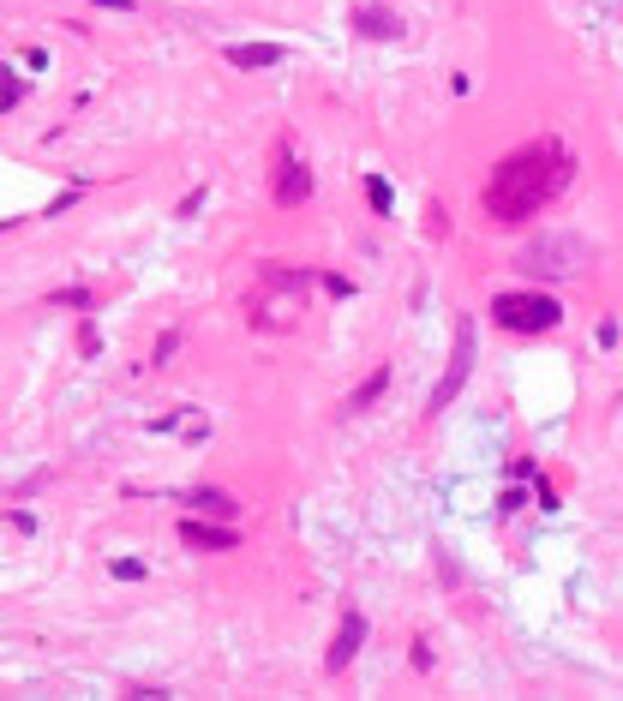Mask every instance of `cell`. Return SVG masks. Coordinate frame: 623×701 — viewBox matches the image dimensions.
<instances>
[{
	"label": "cell",
	"mask_w": 623,
	"mask_h": 701,
	"mask_svg": "<svg viewBox=\"0 0 623 701\" xmlns=\"http://www.w3.org/2000/svg\"><path fill=\"white\" fill-rule=\"evenodd\" d=\"M570 180H576V156H570L558 138H540V144L510 150V156L492 168V180H486L480 204H486V216H492V222H522V216L546 210Z\"/></svg>",
	"instance_id": "obj_1"
},
{
	"label": "cell",
	"mask_w": 623,
	"mask_h": 701,
	"mask_svg": "<svg viewBox=\"0 0 623 701\" xmlns=\"http://www.w3.org/2000/svg\"><path fill=\"white\" fill-rule=\"evenodd\" d=\"M588 240H570V234H546V240H528L522 252H516V270L522 276H576V270H588Z\"/></svg>",
	"instance_id": "obj_2"
},
{
	"label": "cell",
	"mask_w": 623,
	"mask_h": 701,
	"mask_svg": "<svg viewBox=\"0 0 623 701\" xmlns=\"http://www.w3.org/2000/svg\"><path fill=\"white\" fill-rule=\"evenodd\" d=\"M492 318H498L504 330H516V336H540V330H558L564 306H558L552 294H498V300H492Z\"/></svg>",
	"instance_id": "obj_3"
},
{
	"label": "cell",
	"mask_w": 623,
	"mask_h": 701,
	"mask_svg": "<svg viewBox=\"0 0 623 701\" xmlns=\"http://www.w3.org/2000/svg\"><path fill=\"white\" fill-rule=\"evenodd\" d=\"M468 372H474V318H456V342H450V366H444V378H438V390H432V402H426V414H444L456 396H462V384H468Z\"/></svg>",
	"instance_id": "obj_4"
},
{
	"label": "cell",
	"mask_w": 623,
	"mask_h": 701,
	"mask_svg": "<svg viewBox=\"0 0 623 701\" xmlns=\"http://www.w3.org/2000/svg\"><path fill=\"white\" fill-rule=\"evenodd\" d=\"M360 642H366V618H360V612H342V630H336V642L324 648V672H348L354 654H360Z\"/></svg>",
	"instance_id": "obj_5"
},
{
	"label": "cell",
	"mask_w": 623,
	"mask_h": 701,
	"mask_svg": "<svg viewBox=\"0 0 623 701\" xmlns=\"http://www.w3.org/2000/svg\"><path fill=\"white\" fill-rule=\"evenodd\" d=\"M270 192H276V204H306V198H312V174H306V162L282 156V168H276Z\"/></svg>",
	"instance_id": "obj_6"
},
{
	"label": "cell",
	"mask_w": 623,
	"mask_h": 701,
	"mask_svg": "<svg viewBox=\"0 0 623 701\" xmlns=\"http://www.w3.org/2000/svg\"><path fill=\"white\" fill-rule=\"evenodd\" d=\"M354 30L360 36H378V42H396L402 36V18L390 6H354Z\"/></svg>",
	"instance_id": "obj_7"
},
{
	"label": "cell",
	"mask_w": 623,
	"mask_h": 701,
	"mask_svg": "<svg viewBox=\"0 0 623 701\" xmlns=\"http://www.w3.org/2000/svg\"><path fill=\"white\" fill-rule=\"evenodd\" d=\"M228 66L234 72H264V66H282V48L276 42H234L228 48Z\"/></svg>",
	"instance_id": "obj_8"
},
{
	"label": "cell",
	"mask_w": 623,
	"mask_h": 701,
	"mask_svg": "<svg viewBox=\"0 0 623 701\" xmlns=\"http://www.w3.org/2000/svg\"><path fill=\"white\" fill-rule=\"evenodd\" d=\"M180 540H186V546H198V552H234V546H240L228 528H210V522H192V516L180 522Z\"/></svg>",
	"instance_id": "obj_9"
},
{
	"label": "cell",
	"mask_w": 623,
	"mask_h": 701,
	"mask_svg": "<svg viewBox=\"0 0 623 701\" xmlns=\"http://www.w3.org/2000/svg\"><path fill=\"white\" fill-rule=\"evenodd\" d=\"M384 390H390V366H378V372H372V378H366V384H360V390H354L348 402H342V408H348V414H366V408H372V402H378Z\"/></svg>",
	"instance_id": "obj_10"
},
{
	"label": "cell",
	"mask_w": 623,
	"mask_h": 701,
	"mask_svg": "<svg viewBox=\"0 0 623 701\" xmlns=\"http://www.w3.org/2000/svg\"><path fill=\"white\" fill-rule=\"evenodd\" d=\"M186 504H192V510H204V516H234V498H228V492H210V486H192V492H186Z\"/></svg>",
	"instance_id": "obj_11"
},
{
	"label": "cell",
	"mask_w": 623,
	"mask_h": 701,
	"mask_svg": "<svg viewBox=\"0 0 623 701\" xmlns=\"http://www.w3.org/2000/svg\"><path fill=\"white\" fill-rule=\"evenodd\" d=\"M366 198H372V210H378V216H390V204H396V198H390V186H384L378 174L366 180Z\"/></svg>",
	"instance_id": "obj_12"
},
{
	"label": "cell",
	"mask_w": 623,
	"mask_h": 701,
	"mask_svg": "<svg viewBox=\"0 0 623 701\" xmlns=\"http://www.w3.org/2000/svg\"><path fill=\"white\" fill-rule=\"evenodd\" d=\"M48 300H54V306H84V312L96 306V294H90V288H60V294H48Z\"/></svg>",
	"instance_id": "obj_13"
},
{
	"label": "cell",
	"mask_w": 623,
	"mask_h": 701,
	"mask_svg": "<svg viewBox=\"0 0 623 701\" xmlns=\"http://www.w3.org/2000/svg\"><path fill=\"white\" fill-rule=\"evenodd\" d=\"M174 348H180V330H162V336H156V354H150V366H168V360H174Z\"/></svg>",
	"instance_id": "obj_14"
},
{
	"label": "cell",
	"mask_w": 623,
	"mask_h": 701,
	"mask_svg": "<svg viewBox=\"0 0 623 701\" xmlns=\"http://www.w3.org/2000/svg\"><path fill=\"white\" fill-rule=\"evenodd\" d=\"M108 570H114V576H120V582H138V576H144V564H132V558H114V564H108Z\"/></svg>",
	"instance_id": "obj_15"
},
{
	"label": "cell",
	"mask_w": 623,
	"mask_h": 701,
	"mask_svg": "<svg viewBox=\"0 0 623 701\" xmlns=\"http://www.w3.org/2000/svg\"><path fill=\"white\" fill-rule=\"evenodd\" d=\"M24 102V78L18 72H6V108H18Z\"/></svg>",
	"instance_id": "obj_16"
},
{
	"label": "cell",
	"mask_w": 623,
	"mask_h": 701,
	"mask_svg": "<svg viewBox=\"0 0 623 701\" xmlns=\"http://www.w3.org/2000/svg\"><path fill=\"white\" fill-rule=\"evenodd\" d=\"M6 522H12V534H36V516H30V510H12Z\"/></svg>",
	"instance_id": "obj_17"
}]
</instances>
